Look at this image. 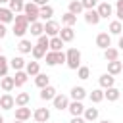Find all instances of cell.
I'll use <instances>...</instances> for the list:
<instances>
[{
  "label": "cell",
  "mask_w": 123,
  "mask_h": 123,
  "mask_svg": "<svg viewBox=\"0 0 123 123\" xmlns=\"http://www.w3.org/2000/svg\"><path fill=\"white\" fill-rule=\"evenodd\" d=\"M98 115H100L98 108H85V110H83V119H85L86 123H88V121H96Z\"/></svg>",
  "instance_id": "obj_23"
},
{
  "label": "cell",
  "mask_w": 123,
  "mask_h": 123,
  "mask_svg": "<svg viewBox=\"0 0 123 123\" xmlns=\"http://www.w3.org/2000/svg\"><path fill=\"white\" fill-rule=\"evenodd\" d=\"M0 86H2V90L4 92H12L15 86H13V77H8V75H4L2 79H0Z\"/></svg>",
  "instance_id": "obj_27"
},
{
  "label": "cell",
  "mask_w": 123,
  "mask_h": 123,
  "mask_svg": "<svg viewBox=\"0 0 123 123\" xmlns=\"http://www.w3.org/2000/svg\"><path fill=\"white\" fill-rule=\"evenodd\" d=\"M62 23H63V25H67V27H73V25L77 23V15H73V13L65 12V13L62 15Z\"/></svg>",
  "instance_id": "obj_38"
},
{
  "label": "cell",
  "mask_w": 123,
  "mask_h": 123,
  "mask_svg": "<svg viewBox=\"0 0 123 123\" xmlns=\"http://www.w3.org/2000/svg\"><path fill=\"white\" fill-rule=\"evenodd\" d=\"M23 71H25L29 77H35L37 73H40V65H38V62H37V60H35V62H25Z\"/></svg>",
  "instance_id": "obj_17"
},
{
  "label": "cell",
  "mask_w": 123,
  "mask_h": 123,
  "mask_svg": "<svg viewBox=\"0 0 123 123\" xmlns=\"http://www.w3.org/2000/svg\"><path fill=\"white\" fill-rule=\"evenodd\" d=\"M44 60H46V65H50V67L58 65V54H56V52H52V50H46Z\"/></svg>",
  "instance_id": "obj_37"
},
{
  "label": "cell",
  "mask_w": 123,
  "mask_h": 123,
  "mask_svg": "<svg viewBox=\"0 0 123 123\" xmlns=\"http://www.w3.org/2000/svg\"><path fill=\"white\" fill-rule=\"evenodd\" d=\"M13 123H25V121H19V119H13Z\"/></svg>",
  "instance_id": "obj_49"
},
{
  "label": "cell",
  "mask_w": 123,
  "mask_h": 123,
  "mask_svg": "<svg viewBox=\"0 0 123 123\" xmlns=\"http://www.w3.org/2000/svg\"><path fill=\"white\" fill-rule=\"evenodd\" d=\"M98 83H100V88H110V86H115V77L110 73H104V75H100Z\"/></svg>",
  "instance_id": "obj_18"
},
{
  "label": "cell",
  "mask_w": 123,
  "mask_h": 123,
  "mask_svg": "<svg viewBox=\"0 0 123 123\" xmlns=\"http://www.w3.org/2000/svg\"><path fill=\"white\" fill-rule=\"evenodd\" d=\"M69 96H71V100H79V102H83V100L86 98V90H85V86H73L71 92H69Z\"/></svg>",
  "instance_id": "obj_21"
},
{
  "label": "cell",
  "mask_w": 123,
  "mask_h": 123,
  "mask_svg": "<svg viewBox=\"0 0 123 123\" xmlns=\"http://www.w3.org/2000/svg\"><path fill=\"white\" fill-rule=\"evenodd\" d=\"M100 123H111V121H108V119H102V121H100Z\"/></svg>",
  "instance_id": "obj_50"
},
{
  "label": "cell",
  "mask_w": 123,
  "mask_h": 123,
  "mask_svg": "<svg viewBox=\"0 0 123 123\" xmlns=\"http://www.w3.org/2000/svg\"><path fill=\"white\" fill-rule=\"evenodd\" d=\"M8 63H10V67H12L13 71H19V69H23V67H25V60H23L21 56H15V58L8 60Z\"/></svg>",
  "instance_id": "obj_29"
},
{
  "label": "cell",
  "mask_w": 123,
  "mask_h": 123,
  "mask_svg": "<svg viewBox=\"0 0 123 123\" xmlns=\"http://www.w3.org/2000/svg\"><path fill=\"white\" fill-rule=\"evenodd\" d=\"M23 6H25L23 0H10V2H8V8H10L13 13H21V12H23Z\"/></svg>",
  "instance_id": "obj_34"
},
{
  "label": "cell",
  "mask_w": 123,
  "mask_h": 123,
  "mask_svg": "<svg viewBox=\"0 0 123 123\" xmlns=\"http://www.w3.org/2000/svg\"><path fill=\"white\" fill-rule=\"evenodd\" d=\"M13 12L8 8V6H0V23L8 25V23H13Z\"/></svg>",
  "instance_id": "obj_11"
},
{
  "label": "cell",
  "mask_w": 123,
  "mask_h": 123,
  "mask_svg": "<svg viewBox=\"0 0 123 123\" xmlns=\"http://www.w3.org/2000/svg\"><path fill=\"white\" fill-rule=\"evenodd\" d=\"M69 123H86V121H85V119H83V115H73V117H71V121H69Z\"/></svg>",
  "instance_id": "obj_45"
},
{
  "label": "cell",
  "mask_w": 123,
  "mask_h": 123,
  "mask_svg": "<svg viewBox=\"0 0 123 123\" xmlns=\"http://www.w3.org/2000/svg\"><path fill=\"white\" fill-rule=\"evenodd\" d=\"M6 35H8V29H6V25H4V23H0V40H2Z\"/></svg>",
  "instance_id": "obj_46"
},
{
  "label": "cell",
  "mask_w": 123,
  "mask_h": 123,
  "mask_svg": "<svg viewBox=\"0 0 123 123\" xmlns=\"http://www.w3.org/2000/svg\"><path fill=\"white\" fill-rule=\"evenodd\" d=\"M31 2H35L37 6H44V4H48V0H31Z\"/></svg>",
  "instance_id": "obj_47"
},
{
  "label": "cell",
  "mask_w": 123,
  "mask_h": 123,
  "mask_svg": "<svg viewBox=\"0 0 123 123\" xmlns=\"http://www.w3.org/2000/svg\"><path fill=\"white\" fill-rule=\"evenodd\" d=\"M85 21L88 23V25H98L100 23V15H98V12L92 8V10H85Z\"/></svg>",
  "instance_id": "obj_16"
},
{
  "label": "cell",
  "mask_w": 123,
  "mask_h": 123,
  "mask_svg": "<svg viewBox=\"0 0 123 123\" xmlns=\"http://www.w3.org/2000/svg\"><path fill=\"white\" fill-rule=\"evenodd\" d=\"M10 0H0V6H4V4H8Z\"/></svg>",
  "instance_id": "obj_48"
},
{
  "label": "cell",
  "mask_w": 123,
  "mask_h": 123,
  "mask_svg": "<svg viewBox=\"0 0 123 123\" xmlns=\"http://www.w3.org/2000/svg\"><path fill=\"white\" fill-rule=\"evenodd\" d=\"M0 54H2V48H0Z\"/></svg>",
  "instance_id": "obj_52"
},
{
  "label": "cell",
  "mask_w": 123,
  "mask_h": 123,
  "mask_svg": "<svg viewBox=\"0 0 123 123\" xmlns=\"http://www.w3.org/2000/svg\"><path fill=\"white\" fill-rule=\"evenodd\" d=\"M56 54H58V63H65V52L60 50V52H56Z\"/></svg>",
  "instance_id": "obj_44"
},
{
  "label": "cell",
  "mask_w": 123,
  "mask_h": 123,
  "mask_svg": "<svg viewBox=\"0 0 123 123\" xmlns=\"http://www.w3.org/2000/svg\"><path fill=\"white\" fill-rule=\"evenodd\" d=\"M48 38H50V37H46V35H40V37H37V44L48 50Z\"/></svg>",
  "instance_id": "obj_43"
},
{
  "label": "cell",
  "mask_w": 123,
  "mask_h": 123,
  "mask_svg": "<svg viewBox=\"0 0 123 123\" xmlns=\"http://www.w3.org/2000/svg\"><path fill=\"white\" fill-rule=\"evenodd\" d=\"M13 106H15V104H13V96H12L10 92H4V94L0 96V108L8 111V110H12Z\"/></svg>",
  "instance_id": "obj_19"
},
{
  "label": "cell",
  "mask_w": 123,
  "mask_h": 123,
  "mask_svg": "<svg viewBox=\"0 0 123 123\" xmlns=\"http://www.w3.org/2000/svg\"><path fill=\"white\" fill-rule=\"evenodd\" d=\"M31 102V96H29V92H19L15 98H13V104L19 108V106H27Z\"/></svg>",
  "instance_id": "obj_31"
},
{
  "label": "cell",
  "mask_w": 123,
  "mask_h": 123,
  "mask_svg": "<svg viewBox=\"0 0 123 123\" xmlns=\"http://www.w3.org/2000/svg\"><path fill=\"white\" fill-rule=\"evenodd\" d=\"M15 119H19V121H27V119H31V108H27V106H19V108H15Z\"/></svg>",
  "instance_id": "obj_22"
},
{
  "label": "cell",
  "mask_w": 123,
  "mask_h": 123,
  "mask_svg": "<svg viewBox=\"0 0 123 123\" xmlns=\"http://www.w3.org/2000/svg\"><path fill=\"white\" fill-rule=\"evenodd\" d=\"M65 65L69 67V69H77L79 65H81V50H77V48H69L67 52H65Z\"/></svg>",
  "instance_id": "obj_2"
},
{
  "label": "cell",
  "mask_w": 123,
  "mask_h": 123,
  "mask_svg": "<svg viewBox=\"0 0 123 123\" xmlns=\"http://www.w3.org/2000/svg\"><path fill=\"white\" fill-rule=\"evenodd\" d=\"M121 71H123V63H121L119 60L108 62V73H110V75H113V77H115V75H119Z\"/></svg>",
  "instance_id": "obj_24"
},
{
  "label": "cell",
  "mask_w": 123,
  "mask_h": 123,
  "mask_svg": "<svg viewBox=\"0 0 123 123\" xmlns=\"http://www.w3.org/2000/svg\"><path fill=\"white\" fill-rule=\"evenodd\" d=\"M104 60L106 62H113V60H119V48H104Z\"/></svg>",
  "instance_id": "obj_25"
},
{
  "label": "cell",
  "mask_w": 123,
  "mask_h": 123,
  "mask_svg": "<svg viewBox=\"0 0 123 123\" xmlns=\"http://www.w3.org/2000/svg\"><path fill=\"white\" fill-rule=\"evenodd\" d=\"M27 77H29V75H27L23 69L15 71V75H13V86H17V88H19V86H23V85L27 83Z\"/></svg>",
  "instance_id": "obj_26"
},
{
  "label": "cell",
  "mask_w": 123,
  "mask_h": 123,
  "mask_svg": "<svg viewBox=\"0 0 123 123\" xmlns=\"http://www.w3.org/2000/svg\"><path fill=\"white\" fill-rule=\"evenodd\" d=\"M79 2H81L83 10H92V8H96V4H98V0H79Z\"/></svg>",
  "instance_id": "obj_42"
},
{
  "label": "cell",
  "mask_w": 123,
  "mask_h": 123,
  "mask_svg": "<svg viewBox=\"0 0 123 123\" xmlns=\"http://www.w3.org/2000/svg\"><path fill=\"white\" fill-rule=\"evenodd\" d=\"M67 12H69V13H73V15H79V13L83 12L81 2H79V0H71V2H69V6H67Z\"/></svg>",
  "instance_id": "obj_35"
},
{
  "label": "cell",
  "mask_w": 123,
  "mask_h": 123,
  "mask_svg": "<svg viewBox=\"0 0 123 123\" xmlns=\"http://www.w3.org/2000/svg\"><path fill=\"white\" fill-rule=\"evenodd\" d=\"M115 19H123V0H117L115 2Z\"/></svg>",
  "instance_id": "obj_41"
},
{
  "label": "cell",
  "mask_w": 123,
  "mask_h": 123,
  "mask_svg": "<svg viewBox=\"0 0 123 123\" xmlns=\"http://www.w3.org/2000/svg\"><path fill=\"white\" fill-rule=\"evenodd\" d=\"M94 10L98 12L100 19H108V17H111V15H113V8H111V4H110V2H98Z\"/></svg>",
  "instance_id": "obj_4"
},
{
  "label": "cell",
  "mask_w": 123,
  "mask_h": 123,
  "mask_svg": "<svg viewBox=\"0 0 123 123\" xmlns=\"http://www.w3.org/2000/svg\"><path fill=\"white\" fill-rule=\"evenodd\" d=\"M33 119H35L37 123H48V119H50V110H48V108H37V110L33 111Z\"/></svg>",
  "instance_id": "obj_6"
},
{
  "label": "cell",
  "mask_w": 123,
  "mask_h": 123,
  "mask_svg": "<svg viewBox=\"0 0 123 123\" xmlns=\"http://www.w3.org/2000/svg\"><path fill=\"white\" fill-rule=\"evenodd\" d=\"M31 48H33V44H31V40H27V38H21V40H19V44H17L19 54H29V52H31Z\"/></svg>",
  "instance_id": "obj_36"
},
{
  "label": "cell",
  "mask_w": 123,
  "mask_h": 123,
  "mask_svg": "<svg viewBox=\"0 0 123 123\" xmlns=\"http://www.w3.org/2000/svg\"><path fill=\"white\" fill-rule=\"evenodd\" d=\"M56 94H58V90H56V86H52V85H46L44 88H40V100H44V102H50Z\"/></svg>",
  "instance_id": "obj_13"
},
{
  "label": "cell",
  "mask_w": 123,
  "mask_h": 123,
  "mask_svg": "<svg viewBox=\"0 0 123 123\" xmlns=\"http://www.w3.org/2000/svg\"><path fill=\"white\" fill-rule=\"evenodd\" d=\"M29 31V19L25 17V13H15L13 15V27H12V33L19 38L25 37V33Z\"/></svg>",
  "instance_id": "obj_1"
},
{
  "label": "cell",
  "mask_w": 123,
  "mask_h": 123,
  "mask_svg": "<svg viewBox=\"0 0 123 123\" xmlns=\"http://www.w3.org/2000/svg\"><path fill=\"white\" fill-rule=\"evenodd\" d=\"M75 71H77V77H79L81 81H86V79L90 77V67H86V65H79Z\"/></svg>",
  "instance_id": "obj_39"
},
{
  "label": "cell",
  "mask_w": 123,
  "mask_h": 123,
  "mask_svg": "<svg viewBox=\"0 0 123 123\" xmlns=\"http://www.w3.org/2000/svg\"><path fill=\"white\" fill-rule=\"evenodd\" d=\"M27 33H31L33 37H40V35H44V21L37 19V21L29 23V31H27Z\"/></svg>",
  "instance_id": "obj_9"
},
{
  "label": "cell",
  "mask_w": 123,
  "mask_h": 123,
  "mask_svg": "<svg viewBox=\"0 0 123 123\" xmlns=\"http://www.w3.org/2000/svg\"><path fill=\"white\" fill-rule=\"evenodd\" d=\"M58 31H60V23L56 19L44 21V35L46 37H58Z\"/></svg>",
  "instance_id": "obj_5"
},
{
  "label": "cell",
  "mask_w": 123,
  "mask_h": 123,
  "mask_svg": "<svg viewBox=\"0 0 123 123\" xmlns=\"http://www.w3.org/2000/svg\"><path fill=\"white\" fill-rule=\"evenodd\" d=\"M88 98H90L92 104H100V102L104 100V88H94V90L88 94Z\"/></svg>",
  "instance_id": "obj_33"
},
{
  "label": "cell",
  "mask_w": 123,
  "mask_h": 123,
  "mask_svg": "<svg viewBox=\"0 0 123 123\" xmlns=\"http://www.w3.org/2000/svg\"><path fill=\"white\" fill-rule=\"evenodd\" d=\"M38 8H40V6H37L35 2H25L21 13H25V17L29 19V23H33V21L38 19Z\"/></svg>",
  "instance_id": "obj_3"
},
{
  "label": "cell",
  "mask_w": 123,
  "mask_h": 123,
  "mask_svg": "<svg viewBox=\"0 0 123 123\" xmlns=\"http://www.w3.org/2000/svg\"><path fill=\"white\" fill-rule=\"evenodd\" d=\"M58 37H60L63 42H71V40L75 38V29H73V27H67V25H63V27H60V31H58Z\"/></svg>",
  "instance_id": "obj_7"
},
{
  "label": "cell",
  "mask_w": 123,
  "mask_h": 123,
  "mask_svg": "<svg viewBox=\"0 0 123 123\" xmlns=\"http://www.w3.org/2000/svg\"><path fill=\"white\" fill-rule=\"evenodd\" d=\"M110 35H115V37H119L121 35V31H123V23L119 21V19H113V21H110Z\"/></svg>",
  "instance_id": "obj_28"
},
{
  "label": "cell",
  "mask_w": 123,
  "mask_h": 123,
  "mask_svg": "<svg viewBox=\"0 0 123 123\" xmlns=\"http://www.w3.org/2000/svg\"><path fill=\"white\" fill-rule=\"evenodd\" d=\"M8 69H10V63H8V58L4 54H0V77L8 75Z\"/></svg>",
  "instance_id": "obj_40"
},
{
  "label": "cell",
  "mask_w": 123,
  "mask_h": 123,
  "mask_svg": "<svg viewBox=\"0 0 123 123\" xmlns=\"http://www.w3.org/2000/svg\"><path fill=\"white\" fill-rule=\"evenodd\" d=\"M67 110H69L71 117H73V115H83L85 106H83V102H79V100H71V102L67 104Z\"/></svg>",
  "instance_id": "obj_15"
},
{
  "label": "cell",
  "mask_w": 123,
  "mask_h": 123,
  "mask_svg": "<svg viewBox=\"0 0 123 123\" xmlns=\"http://www.w3.org/2000/svg\"><path fill=\"white\" fill-rule=\"evenodd\" d=\"M119 96H121V90H119L117 86L104 88V98H106L108 102H117V100H119Z\"/></svg>",
  "instance_id": "obj_14"
},
{
  "label": "cell",
  "mask_w": 123,
  "mask_h": 123,
  "mask_svg": "<svg viewBox=\"0 0 123 123\" xmlns=\"http://www.w3.org/2000/svg\"><path fill=\"white\" fill-rule=\"evenodd\" d=\"M0 123H4V117H2V115H0Z\"/></svg>",
  "instance_id": "obj_51"
},
{
  "label": "cell",
  "mask_w": 123,
  "mask_h": 123,
  "mask_svg": "<svg viewBox=\"0 0 123 123\" xmlns=\"http://www.w3.org/2000/svg\"><path fill=\"white\" fill-rule=\"evenodd\" d=\"M96 46L102 48V50L108 48V46H111V35L106 33V31H104V33H98V35H96Z\"/></svg>",
  "instance_id": "obj_8"
},
{
  "label": "cell",
  "mask_w": 123,
  "mask_h": 123,
  "mask_svg": "<svg viewBox=\"0 0 123 123\" xmlns=\"http://www.w3.org/2000/svg\"><path fill=\"white\" fill-rule=\"evenodd\" d=\"M52 104H54V108L56 110H67V104H69V98L65 96V94H56L54 98H52Z\"/></svg>",
  "instance_id": "obj_10"
},
{
  "label": "cell",
  "mask_w": 123,
  "mask_h": 123,
  "mask_svg": "<svg viewBox=\"0 0 123 123\" xmlns=\"http://www.w3.org/2000/svg\"><path fill=\"white\" fill-rule=\"evenodd\" d=\"M35 85H37L38 88H44L46 85H50V77H48L46 73H37V75H35Z\"/></svg>",
  "instance_id": "obj_30"
},
{
  "label": "cell",
  "mask_w": 123,
  "mask_h": 123,
  "mask_svg": "<svg viewBox=\"0 0 123 123\" xmlns=\"http://www.w3.org/2000/svg\"><path fill=\"white\" fill-rule=\"evenodd\" d=\"M63 40L60 38V37H50L48 38V50H52V52H60L62 48H63Z\"/></svg>",
  "instance_id": "obj_20"
},
{
  "label": "cell",
  "mask_w": 123,
  "mask_h": 123,
  "mask_svg": "<svg viewBox=\"0 0 123 123\" xmlns=\"http://www.w3.org/2000/svg\"><path fill=\"white\" fill-rule=\"evenodd\" d=\"M52 15H54V8L50 4H44L38 8V19L40 21H48V19H52Z\"/></svg>",
  "instance_id": "obj_12"
},
{
  "label": "cell",
  "mask_w": 123,
  "mask_h": 123,
  "mask_svg": "<svg viewBox=\"0 0 123 123\" xmlns=\"http://www.w3.org/2000/svg\"><path fill=\"white\" fill-rule=\"evenodd\" d=\"M37 62L38 60H42L44 58V54H46V48H42V46H38V44H33V48H31V52H29Z\"/></svg>",
  "instance_id": "obj_32"
}]
</instances>
